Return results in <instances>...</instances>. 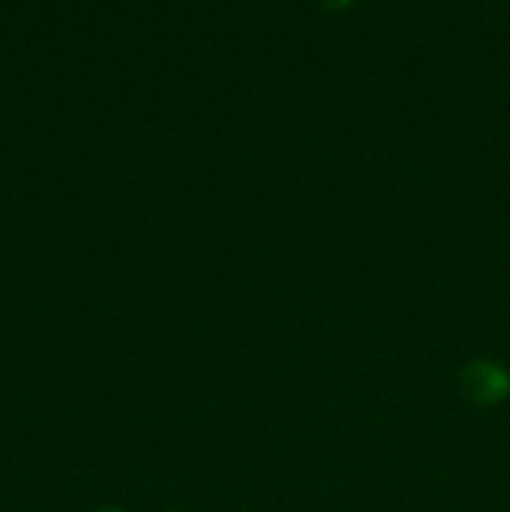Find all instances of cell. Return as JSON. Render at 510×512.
Segmentation results:
<instances>
[{"mask_svg": "<svg viewBox=\"0 0 510 512\" xmlns=\"http://www.w3.org/2000/svg\"><path fill=\"white\" fill-rule=\"evenodd\" d=\"M320 3H323L325 10H338L340 13V10H348L353 0H320Z\"/></svg>", "mask_w": 510, "mask_h": 512, "instance_id": "2", "label": "cell"}, {"mask_svg": "<svg viewBox=\"0 0 510 512\" xmlns=\"http://www.w3.org/2000/svg\"><path fill=\"white\" fill-rule=\"evenodd\" d=\"M460 390L480 408H493L510 398V373L493 360H470L460 370Z\"/></svg>", "mask_w": 510, "mask_h": 512, "instance_id": "1", "label": "cell"}, {"mask_svg": "<svg viewBox=\"0 0 510 512\" xmlns=\"http://www.w3.org/2000/svg\"><path fill=\"white\" fill-rule=\"evenodd\" d=\"M95 512H123L120 508H100V510H95Z\"/></svg>", "mask_w": 510, "mask_h": 512, "instance_id": "3", "label": "cell"}]
</instances>
